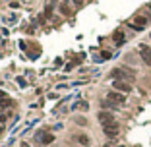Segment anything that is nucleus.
<instances>
[{"mask_svg":"<svg viewBox=\"0 0 151 147\" xmlns=\"http://www.w3.org/2000/svg\"><path fill=\"white\" fill-rule=\"evenodd\" d=\"M136 76L132 70H128V68H114V70L111 72V77H114V79H122V81H128V79H132V77Z\"/></svg>","mask_w":151,"mask_h":147,"instance_id":"nucleus-1","label":"nucleus"},{"mask_svg":"<svg viewBox=\"0 0 151 147\" xmlns=\"http://www.w3.org/2000/svg\"><path fill=\"white\" fill-rule=\"evenodd\" d=\"M35 141L41 143V145H49V143H53L54 141V135L45 132V130H39V132H35Z\"/></svg>","mask_w":151,"mask_h":147,"instance_id":"nucleus-2","label":"nucleus"},{"mask_svg":"<svg viewBox=\"0 0 151 147\" xmlns=\"http://www.w3.org/2000/svg\"><path fill=\"white\" fill-rule=\"evenodd\" d=\"M107 99H109L111 103H114V105H118V107L126 103V95L124 93H118V91H111V93L107 95Z\"/></svg>","mask_w":151,"mask_h":147,"instance_id":"nucleus-3","label":"nucleus"},{"mask_svg":"<svg viewBox=\"0 0 151 147\" xmlns=\"http://www.w3.org/2000/svg\"><path fill=\"white\" fill-rule=\"evenodd\" d=\"M103 132H105V135H109V137H116V135L120 134V126L116 122H112V124L103 126Z\"/></svg>","mask_w":151,"mask_h":147,"instance_id":"nucleus-4","label":"nucleus"},{"mask_svg":"<svg viewBox=\"0 0 151 147\" xmlns=\"http://www.w3.org/2000/svg\"><path fill=\"white\" fill-rule=\"evenodd\" d=\"M112 87L116 91H120V93H130L132 91V85L128 81H122V79H114L112 81Z\"/></svg>","mask_w":151,"mask_h":147,"instance_id":"nucleus-5","label":"nucleus"},{"mask_svg":"<svg viewBox=\"0 0 151 147\" xmlns=\"http://www.w3.org/2000/svg\"><path fill=\"white\" fill-rule=\"evenodd\" d=\"M97 120L101 122L103 126H107V124H112V122H114V116H112V112L103 110V112H99V114H97Z\"/></svg>","mask_w":151,"mask_h":147,"instance_id":"nucleus-6","label":"nucleus"},{"mask_svg":"<svg viewBox=\"0 0 151 147\" xmlns=\"http://www.w3.org/2000/svg\"><path fill=\"white\" fill-rule=\"evenodd\" d=\"M139 56H141V60H143L147 66H151V49L149 46H145V45L139 46Z\"/></svg>","mask_w":151,"mask_h":147,"instance_id":"nucleus-7","label":"nucleus"},{"mask_svg":"<svg viewBox=\"0 0 151 147\" xmlns=\"http://www.w3.org/2000/svg\"><path fill=\"white\" fill-rule=\"evenodd\" d=\"M112 39H114V43H116V45H122V43L126 41V37H124V33H122V31H116L114 35H112Z\"/></svg>","mask_w":151,"mask_h":147,"instance_id":"nucleus-8","label":"nucleus"},{"mask_svg":"<svg viewBox=\"0 0 151 147\" xmlns=\"http://www.w3.org/2000/svg\"><path fill=\"white\" fill-rule=\"evenodd\" d=\"M72 109H74V110H87V109H89V105H87L85 101H78Z\"/></svg>","mask_w":151,"mask_h":147,"instance_id":"nucleus-9","label":"nucleus"},{"mask_svg":"<svg viewBox=\"0 0 151 147\" xmlns=\"http://www.w3.org/2000/svg\"><path fill=\"white\" fill-rule=\"evenodd\" d=\"M76 139H78V143H81V145H89V143H91V141H89V137H87V135H78Z\"/></svg>","mask_w":151,"mask_h":147,"instance_id":"nucleus-10","label":"nucleus"},{"mask_svg":"<svg viewBox=\"0 0 151 147\" xmlns=\"http://www.w3.org/2000/svg\"><path fill=\"white\" fill-rule=\"evenodd\" d=\"M66 2H70L74 8H81L83 6V0H66Z\"/></svg>","mask_w":151,"mask_h":147,"instance_id":"nucleus-11","label":"nucleus"},{"mask_svg":"<svg viewBox=\"0 0 151 147\" xmlns=\"http://www.w3.org/2000/svg\"><path fill=\"white\" fill-rule=\"evenodd\" d=\"M16 83H18L20 87H27V81L23 79V77H18V79H16Z\"/></svg>","mask_w":151,"mask_h":147,"instance_id":"nucleus-12","label":"nucleus"},{"mask_svg":"<svg viewBox=\"0 0 151 147\" xmlns=\"http://www.w3.org/2000/svg\"><path fill=\"white\" fill-rule=\"evenodd\" d=\"M109 58H111V52H103V54H101V60H109Z\"/></svg>","mask_w":151,"mask_h":147,"instance_id":"nucleus-13","label":"nucleus"},{"mask_svg":"<svg viewBox=\"0 0 151 147\" xmlns=\"http://www.w3.org/2000/svg\"><path fill=\"white\" fill-rule=\"evenodd\" d=\"M4 99H8V95H6V93H2V91H0V103L4 101Z\"/></svg>","mask_w":151,"mask_h":147,"instance_id":"nucleus-14","label":"nucleus"},{"mask_svg":"<svg viewBox=\"0 0 151 147\" xmlns=\"http://www.w3.org/2000/svg\"><path fill=\"white\" fill-rule=\"evenodd\" d=\"M105 147H126V145H111V143H107Z\"/></svg>","mask_w":151,"mask_h":147,"instance_id":"nucleus-15","label":"nucleus"},{"mask_svg":"<svg viewBox=\"0 0 151 147\" xmlns=\"http://www.w3.org/2000/svg\"><path fill=\"white\" fill-rule=\"evenodd\" d=\"M2 132H4V126H2V122H0V134H2Z\"/></svg>","mask_w":151,"mask_h":147,"instance_id":"nucleus-16","label":"nucleus"},{"mask_svg":"<svg viewBox=\"0 0 151 147\" xmlns=\"http://www.w3.org/2000/svg\"><path fill=\"white\" fill-rule=\"evenodd\" d=\"M20 147H29V143H21V145Z\"/></svg>","mask_w":151,"mask_h":147,"instance_id":"nucleus-17","label":"nucleus"},{"mask_svg":"<svg viewBox=\"0 0 151 147\" xmlns=\"http://www.w3.org/2000/svg\"><path fill=\"white\" fill-rule=\"evenodd\" d=\"M147 10H149V12H151V4H149V6H147Z\"/></svg>","mask_w":151,"mask_h":147,"instance_id":"nucleus-18","label":"nucleus"}]
</instances>
